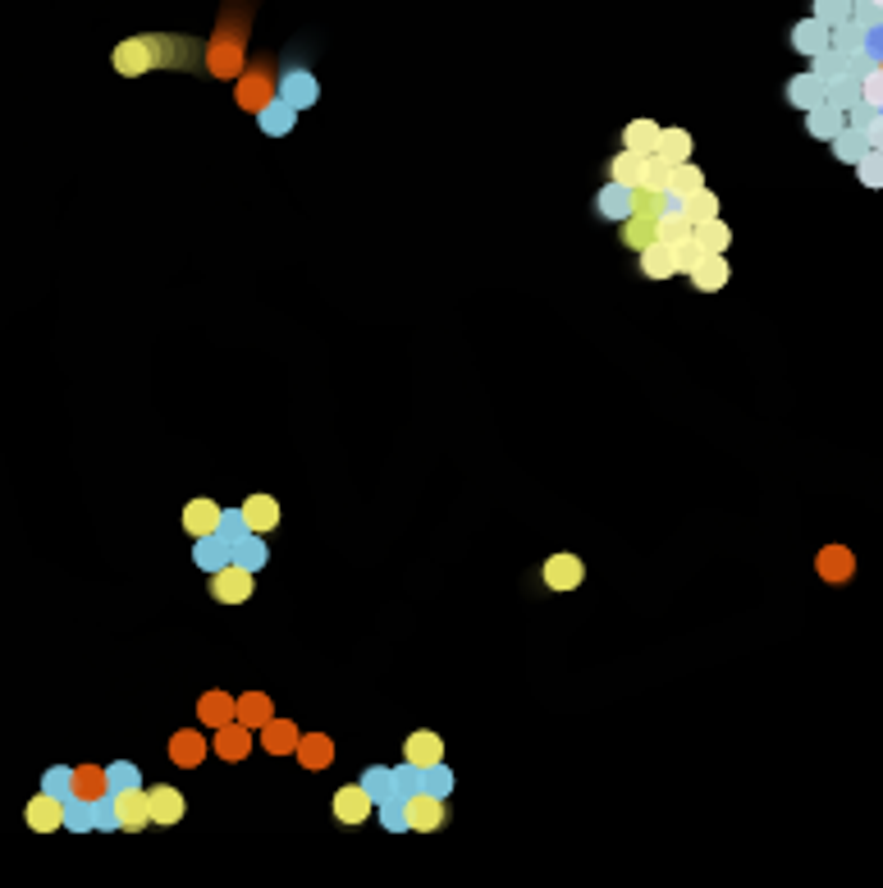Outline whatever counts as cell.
<instances>
[{"instance_id":"9c48e42d","label":"cell","mask_w":883,"mask_h":888,"mask_svg":"<svg viewBox=\"0 0 883 888\" xmlns=\"http://www.w3.org/2000/svg\"><path fill=\"white\" fill-rule=\"evenodd\" d=\"M65 802H69V797L42 788L33 802H28V811H23L28 829H33V834H55V829H65Z\"/></svg>"},{"instance_id":"484cf974","label":"cell","mask_w":883,"mask_h":888,"mask_svg":"<svg viewBox=\"0 0 883 888\" xmlns=\"http://www.w3.org/2000/svg\"><path fill=\"white\" fill-rule=\"evenodd\" d=\"M193 564L202 568L206 577H211L216 568H225V564H229V541L220 536V531H211V536H197V545H193Z\"/></svg>"},{"instance_id":"f546056e","label":"cell","mask_w":883,"mask_h":888,"mask_svg":"<svg viewBox=\"0 0 883 888\" xmlns=\"http://www.w3.org/2000/svg\"><path fill=\"white\" fill-rule=\"evenodd\" d=\"M595 211L609 216V220H627V216H632V188H623V184L609 179V184L595 193Z\"/></svg>"},{"instance_id":"680465c9","label":"cell","mask_w":883,"mask_h":888,"mask_svg":"<svg viewBox=\"0 0 883 888\" xmlns=\"http://www.w3.org/2000/svg\"><path fill=\"white\" fill-rule=\"evenodd\" d=\"M865 142H870L874 152H883V110H874V120L865 124Z\"/></svg>"},{"instance_id":"ac0fdd59","label":"cell","mask_w":883,"mask_h":888,"mask_svg":"<svg viewBox=\"0 0 883 888\" xmlns=\"http://www.w3.org/2000/svg\"><path fill=\"white\" fill-rule=\"evenodd\" d=\"M147 806H151V820L156 824H179L184 811H188L184 792L174 788V783H156V788H147Z\"/></svg>"},{"instance_id":"9f6ffc18","label":"cell","mask_w":883,"mask_h":888,"mask_svg":"<svg viewBox=\"0 0 883 888\" xmlns=\"http://www.w3.org/2000/svg\"><path fill=\"white\" fill-rule=\"evenodd\" d=\"M69 774H74V769H51L42 788H46V792H60V797H69Z\"/></svg>"},{"instance_id":"b9f144b4","label":"cell","mask_w":883,"mask_h":888,"mask_svg":"<svg viewBox=\"0 0 883 888\" xmlns=\"http://www.w3.org/2000/svg\"><path fill=\"white\" fill-rule=\"evenodd\" d=\"M691 147H696V142H691L687 129H659V147H655V152L668 156L673 165H678V161H691Z\"/></svg>"},{"instance_id":"f907efd6","label":"cell","mask_w":883,"mask_h":888,"mask_svg":"<svg viewBox=\"0 0 883 888\" xmlns=\"http://www.w3.org/2000/svg\"><path fill=\"white\" fill-rule=\"evenodd\" d=\"M861 101H865V106H874V110H883V60L861 78Z\"/></svg>"},{"instance_id":"8d00e7d4","label":"cell","mask_w":883,"mask_h":888,"mask_svg":"<svg viewBox=\"0 0 883 888\" xmlns=\"http://www.w3.org/2000/svg\"><path fill=\"white\" fill-rule=\"evenodd\" d=\"M700 184H705V174H700L691 161H678V165H673V174H668V202L678 206L682 197H687V193H696Z\"/></svg>"},{"instance_id":"ee69618b","label":"cell","mask_w":883,"mask_h":888,"mask_svg":"<svg viewBox=\"0 0 883 888\" xmlns=\"http://www.w3.org/2000/svg\"><path fill=\"white\" fill-rule=\"evenodd\" d=\"M362 788L376 797V806L389 802V797H399V792H394V769H385V765H371L367 774H362Z\"/></svg>"},{"instance_id":"603a6c76","label":"cell","mask_w":883,"mask_h":888,"mask_svg":"<svg viewBox=\"0 0 883 888\" xmlns=\"http://www.w3.org/2000/svg\"><path fill=\"white\" fill-rule=\"evenodd\" d=\"M234 719V696L225 692V687H211V692H202V701H197V724L202 728H220Z\"/></svg>"},{"instance_id":"277c9868","label":"cell","mask_w":883,"mask_h":888,"mask_svg":"<svg viewBox=\"0 0 883 888\" xmlns=\"http://www.w3.org/2000/svg\"><path fill=\"white\" fill-rule=\"evenodd\" d=\"M275 87H280V83H275L270 65H266V60H257V65H243V74L234 78V101L257 115L266 101H275Z\"/></svg>"},{"instance_id":"4fadbf2b","label":"cell","mask_w":883,"mask_h":888,"mask_svg":"<svg viewBox=\"0 0 883 888\" xmlns=\"http://www.w3.org/2000/svg\"><path fill=\"white\" fill-rule=\"evenodd\" d=\"M298 737H302V728L293 724V719H280V715H270L266 724L257 728V742H261V751H266V756H293Z\"/></svg>"},{"instance_id":"52a82bcc","label":"cell","mask_w":883,"mask_h":888,"mask_svg":"<svg viewBox=\"0 0 883 888\" xmlns=\"http://www.w3.org/2000/svg\"><path fill=\"white\" fill-rule=\"evenodd\" d=\"M252 747H257V728L248 724H238V719H229V724L216 728V737H211V751H216L225 765H243V760L252 756Z\"/></svg>"},{"instance_id":"83f0119b","label":"cell","mask_w":883,"mask_h":888,"mask_svg":"<svg viewBox=\"0 0 883 888\" xmlns=\"http://www.w3.org/2000/svg\"><path fill=\"white\" fill-rule=\"evenodd\" d=\"M819 101H824V83H819L815 74H797V78H787V106H797L801 115H806V110H815Z\"/></svg>"},{"instance_id":"ab89813d","label":"cell","mask_w":883,"mask_h":888,"mask_svg":"<svg viewBox=\"0 0 883 888\" xmlns=\"http://www.w3.org/2000/svg\"><path fill=\"white\" fill-rule=\"evenodd\" d=\"M824 101H829V106H856V101H861V78L851 74H838V78H829V83H824Z\"/></svg>"},{"instance_id":"681fc988","label":"cell","mask_w":883,"mask_h":888,"mask_svg":"<svg viewBox=\"0 0 883 888\" xmlns=\"http://www.w3.org/2000/svg\"><path fill=\"white\" fill-rule=\"evenodd\" d=\"M421 788L435 792V797H449V792H453V774L444 769V760H440V765H431V769H421Z\"/></svg>"},{"instance_id":"c3c4849f","label":"cell","mask_w":883,"mask_h":888,"mask_svg":"<svg viewBox=\"0 0 883 888\" xmlns=\"http://www.w3.org/2000/svg\"><path fill=\"white\" fill-rule=\"evenodd\" d=\"M851 23H861L865 33H879L883 28V5H874V0H851Z\"/></svg>"},{"instance_id":"ba28073f","label":"cell","mask_w":883,"mask_h":888,"mask_svg":"<svg viewBox=\"0 0 883 888\" xmlns=\"http://www.w3.org/2000/svg\"><path fill=\"white\" fill-rule=\"evenodd\" d=\"M330 811L339 824H367L371 815H376V797H371L362 783H348V788H339L330 797Z\"/></svg>"},{"instance_id":"2e32d148","label":"cell","mask_w":883,"mask_h":888,"mask_svg":"<svg viewBox=\"0 0 883 888\" xmlns=\"http://www.w3.org/2000/svg\"><path fill=\"white\" fill-rule=\"evenodd\" d=\"M206 751H211V742L202 737V728H179L170 737V765L179 769H197L206 760Z\"/></svg>"},{"instance_id":"db71d44e","label":"cell","mask_w":883,"mask_h":888,"mask_svg":"<svg viewBox=\"0 0 883 888\" xmlns=\"http://www.w3.org/2000/svg\"><path fill=\"white\" fill-rule=\"evenodd\" d=\"M417 788H421V769L403 760V765L394 769V792H399V797H408V792H417Z\"/></svg>"},{"instance_id":"e0dca14e","label":"cell","mask_w":883,"mask_h":888,"mask_svg":"<svg viewBox=\"0 0 883 888\" xmlns=\"http://www.w3.org/2000/svg\"><path fill=\"white\" fill-rule=\"evenodd\" d=\"M220 518H225V509H220L216 499H206V495H197V499H188L184 504V531L188 536H211V531H220Z\"/></svg>"},{"instance_id":"9a60e30c","label":"cell","mask_w":883,"mask_h":888,"mask_svg":"<svg viewBox=\"0 0 883 888\" xmlns=\"http://www.w3.org/2000/svg\"><path fill=\"white\" fill-rule=\"evenodd\" d=\"M238 513H243V527L257 531V536H270V531L280 527V499L275 495H248Z\"/></svg>"},{"instance_id":"ffe728a7","label":"cell","mask_w":883,"mask_h":888,"mask_svg":"<svg viewBox=\"0 0 883 888\" xmlns=\"http://www.w3.org/2000/svg\"><path fill=\"white\" fill-rule=\"evenodd\" d=\"M403 760H408V765H417V769L440 765V760H444V737L431 733V728H417V733L403 742Z\"/></svg>"},{"instance_id":"11a10c76","label":"cell","mask_w":883,"mask_h":888,"mask_svg":"<svg viewBox=\"0 0 883 888\" xmlns=\"http://www.w3.org/2000/svg\"><path fill=\"white\" fill-rule=\"evenodd\" d=\"M220 536H225L229 550H234V545L248 536V527H243V513H225V518H220Z\"/></svg>"},{"instance_id":"74e56055","label":"cell","mask_w":883,"mask_h":888,"mask_svg":"<svg viewBox=\"0 0 883 888\" xmlns=\"http://www.w3.org/2000/svg\"><path fill=\"white\" fill-rule=\"evenodd\" d=\"M229 559H234V564H243V568H252V573H257V568H266V559H270L266 536L248 531V536H243V541H238L234 550H229Z\"/></svg>"},{"instance_id":"f5cc1de1","label":"cell","mask_w":883,"mask_h":888,"mask_svg":"<svg viewBox=\"0 0 883 888\" xmlns=\"http://www.w3.org/2000/svg\"><path fill=\"white\" fill-rule=\"evenodd\" d=\"M106 783H110V792H115V788H133V783H142V779H138V765H129V760H115V765L106 769Z\"/></svg>"},{"instance_id":"7c38bea8","label":"cell","mask_w":883,"mask_h":888,"mask_svg":"<svg viewBox=\"0 0 883 888\" xmlns=\"http://www.w3.org/2000/svg\"><path fill=\"white\" fill-rule=\"evenodd\" d=\"M540 582L550 586V591H577V586L586 582V564L577 559V554H550V559H545V573H540Z\"/></svg>"},{"instance_id":"f1b7e54d","label":"cell","mask_w":883,"mask_h":888,"mask_svg":"<svg viewBox=\"0 0 883 888\" xmlns=\"http://www.w3.org/2000/svg\"><path fill=\"white\" fill-rule=\"evenodd\" d=\"M270 715H275V705H270L266 692H243V696H234V719H238V724L261 728Z\"/></svg>"},{"instance_id":"7402d4cb","label":"cell","mask_w":883,"mask_h":888,"mask_svg":"<svg viewBox=\"0 0 883 888\" xmlns=\"http://www.w3.org/2000/svg\"><path fill=\"white\" fill-rule=\"evenodd\" d=\"M691 243H696L700 252H728V248H733V229H728V220H723V216L696 220V225H691Z\"/></svg>"},{"instance_id":"d6a6232c","label":"cell","mask_w":883,"mask_h":888,"mask_svg":"<svg viewBox=\"0 0 883 888\" xmlns=\"http://www.w3.org/2000/svg\"><path fill=\"white\" fill-rule=\"evenodd\" d=\"M641 275H646V280H673V275H678L673 248H664V243H650V248H641Z\"/></svg>"},{"instance_id":"6da1fadb","label":"cell","mask_w":883,"mask_h":888,"mask_svg":"<svg viewBox=\"0 0 883 888\" xmlns=\"http://www.w3.org/2000/svg\"><path fill=\"white\" fill-rule=\"evenodd\" d=\"M188 46L174 42V37H129L110 51V65H115L119 78H142L151 69H165V65H179V55Z\"/></svg>"},{"instance_id":"1f68e13d","label":"cell","mask_w":883,"mask_h":888,"mask_svg":"<svg viewBox=\"0 0 883 888\" xmlns=\"http://www.w3.org/2000/svg\"><path fill=\"white\" fill-rule=\"evenodd\" d=\"M829 147H833V156H838L842 165H856L865 152H870V142H865V129H851V124H842V129L833 133Z\"/></svg>"},{"instance_id":"8992f818","label":"cell","mask_w":883,"mask_h":888,"mask_svg":"<svg viewBox=\"0 0 883 888\" xmlns=\"http://www.w3.org/2000/svg\"><path fill=\"white\" fill-rule=\"evenodd\" d=\"M252 577H257L252 568H243V564L229 559L225 568L211 573V600H220V605H243V600H252V591H257Z\"/></svg>"},{"instance_id":"816d5d0a","label":"cell","mask_w":883,"mask_h":888,"mask_svg":"<svg viewBox=\"0 0 883 888\" xmlns=\"http://www.w3.org/2000/svg\"><path fill=\"white\" fill-rule=\"evenodd\" d=\"M815 19L819 23H842V19H851V0H815Z\"/></svg>"},{"instance_id":"cb8c5ba5","label":"cell","mask_w":883,"mask_h":888,"mask_svg":"<svg viewBox=\"0 0 883 888\" xmlns=\"http://www.w3.org/2000/svg\"><path fill=\"white\" fill-rule=\"evenodd\" d=\"M829 46H833V51L842 55V60H851V55L870 51V33H865L861 23L842 19V23H833V28H829Z\"/></svg>"},{"instance_id":"5b68a950","label":"cell","mask_w":883,"mask_h":888,"mask_svg":"<svg viewBox=\"0 0 883 888\" xmlns=\"http://www.w3.org/2000/svg\"><path fill=\"white\" fill-rule=\"evenodd\" d=\"M110 811H115V829L124 834H142L151 824V806H147V788L133 783V788H115L110 792Z\"/></svg>"},{"instance_id":"4dcf8cb0","label":"cell","mask_w":883,"mask_h":888,"mask_svg":"<svg viewBox=\"0 0 883 888\" xmlns=\"http://www.w3.org/2000/svg\"><path fill=\"white\" fill-rule=\"evenodd\" d=\"M293 115H298V110L289 106V101H266V106L257 110V124H261V133H266V138H284V133L293 129Z\"/></svg>"},{"instance_id":"f6af8a7d","label":"cell","mask_w":883,"mask_h":888,"mask_svg":"<svg viewBox=\"0 0 883 888\" xmlns=\"http://www.w3.org/2000/svg\"><path fill=\"white\" fill-rule=\"evenodd\" d=\"M609 179H614V184H623V188H632L636 179H641V156L627 152V147H623V152H618L614 161H609Z\"/></svg>"},{"instance_id":"4316f807","label":"cell","mask_w":883,"mask_h":888,"mask_svg":"<svg viewBox=\"0 0 883 888\" xmlns=\"http://www.w3.org/2000/svg\"><path fill=\"white\" fill-rule=\"evenodd\" d=\"M792 51H801V55L829 51V23H819L815 14H810V19H801L797 28H792Z\"/></svg>"},{"instance_id":"7bdbcfd3","label":"cell","mask_w":883,"mask_h":888,"mask_svg":"<svg viewBox=\"0 0 883 888\" xmlns=\"http://www.w3.org/2000/svg\"><path fill=\"white\" fill-rule=\"evenodd\" d=\"M668 206H673V202H668V193L632 184V216H664Z\"/></svg>"},{"instance_id":"e575fe53","label":"cell","mask_w":883,"mask_h":888,"mask_svg":"<svg viewBox=\"0 0 883 888\" xmlns=\"http://www.w3.org/2000/svg\"><path fill=\"white\" fill-rule=\"evenodd\" d=\"M655 220H659V216H627L623 225H618V239H623V248H632V252L650 248V243H655Z\"/></svg>"},{"instance_id":"30bf717a","label":"cell","mask_w":883,"mask_h":888,"mask_svg":"<svg viewBox=\"0 0 883 888\" xmlns=\"http://www.w3.org/2000/svg\"><path fill=\"white\" fill-rule=\"evenodd\" d=\"M815 573L819 582H829V586H847L851 577H856V554H851V545H824V550L815 554Z\"/></svg>"},{"instance_id":"44dd1931","label":"cell","mask_w":883,"mask_h":888,"mask_svg":"<svg viewBox=\"0 0 883 888\" xmlns=\"http://www.w3.org/2000/svg\"><path fill=\"white\" fill-rule=\"evenodd\" d=\"M69 797H78V802H101V797H110L106 769L101 765H78L74 774H69Z\"/></svg>"},{"instance_id":"5bb4252c","label":"cell","mask_w":883,"mask_h":888,"mask_svg":"<svg viewBox=\"0 0 883 888\" xmlns=\"http://www.w3.org/2000/svg\"><path fill=\"white\" fill-rule=\"evenodd\" d=\"M275 97L289 101L293 110H312L316 97H321V83H316V74H307V69H289V74L280 78V87H275Z\"/></svg>"},{"instance_id":"91938a15","label":"cell","mask_w":883,"mask_h":888,"mask_svg":"<svg viewBox=\"0 0 883 888\" xmlns=\"http://www.w3.org/2000/svg\"><path fill=\"white\" fill-rule=\"evenodd\" d=\"M874 5H883V0H874Z\"/></svg>"},{"instance_id":"7dc6e473","label":"cell","mask_w":883,"mask_h":888,"mask_svg":"<svg viewBox=\"0 0 883 888\" xmlns=\"http://www.w3.org/2000/svg\"><path fill=\"white\" fill-rule=\"evenodd\" d=\"M851 170H856V179H861L865 188H883V152H874V147H870V152L851 165Z\"/></svg>"},{"instance_id":"d4e9b609","label":"cell","mask_w":883,"mask_h":888,"mask_svg":"<svg viewBox=\"0 0 883 888\" xmlns=\"http://www.w3.org/2000/svg\"><path fill=\"white\" fill-rule=\"evenodd\" d=\"M842 124H847V110L842 106H829V101H819L815 110H806V133L815 142H829L833 133L842 129Z\"/></svg>"},{"instance_id":"d590c367","label":"cell","mask_w":883,"mask_h":888,"mask_svg":"<svg viewBox=\"0 0 883 888\" xmlns=\"http://www.w3.org/2000/svg\"><path fill=\"white\" fill-rule=\"evenodd\" d=\"M623 147H627V152H636V156L655 152V147H659V124L655 120H632L623 129Z\"/></svg>"},{"instance_id":"7a4b0ae2","label":"cell","mask_w":883,"mask_h":888,"mask_svg":"<svg viewBox=\"0 0 883 888\" xmlns=\"http://www.w3.org/2000/svg\"><path fill=\"white\" fill-rule=\"evenodd\" d=\"M243 65H248V51H243V23H220V33L211 37V46H206V69L216 78H238L243 74Z\"/></svg>"},{"instance_id":"836d02e7","label":"cell","mask_w":883,"mask_h":888,"mask_svg":"<svg viewBox=\"0 0 883 888\" xmlns=\"http://www.w3.org/2000/svg\"><path fill=\"white\" fill-rule=\"evenodd\" d=\"M691 239V220L682 216L678 206H668L664 216L655 220V243H664V248H678V243Z\"/></svg>"},{"instance_id":"60d3db41","label":"cell","mask_w":883,"mask_h":888,"mask_svg":"<svg viewBox=\"0 0 883 888\" xmlns=\"http://www.w3.org/2000/svg\"><path fill=\"white\" fill-rule=\"evenodd\" d=\"M668 174H673V161H668V156H659V152H646V156H641V179H636V184L668 193Z\"/></svg>"},{"instance_id":"8fae6325","label":"cell","mask_w":883,"mask_h":888,"mask_svg":"<svg viewBox=\"0 0 883 888\" xmlns=\"http://www.w3.org/2000/svg\"><path fill=\"white\" fill-rule=\"evenodd\" d=\"M728 275H733V266H728L723 252H700L696 266L687 271V280H691V289H700V293H719L723 284H728Z\"/></svg>"},{"instance_id":"3957f363","label":"cell","mask_w":883,"mask_h":888,"mask_svg":"<svg viewBox=\"0 0 883 888\" xmlns=\"http://www.w3.org/2000/svg\"><path fill=\"white\" fill-rule=\"evenodd\" d=\"M449 797H435V792L417 788L403 797V820H408V834H435L449 824Z\"/></svg>"},{"instance_id":"6f0895ef","label":"cell","mask_w":883,"mask_h":888,"mask_svg":"<svg viewBox=\"0 0 883 888\" xmlns=\"http://www.w3.org/2000/svg\"><path fill=\"white\" fill-rule=\"evenodd\" d=\"M874 120V106H865V101H856V106H847V124L851 129H865V124Z\"/></svg>"},{"instance_id":"d6986e66","label":"cell","mask_w":883,"mask_h":888,"mask_svg":"<svg viewBox=\"0 0 883 888\" xmlns=\"http://www.w3.org/2000/svg\"><path fill=\"white\" fill-rule=\"evenodd\" d=\"M293 760H298L302 769H312V774L330 769V765H334V742H330V733H302L298 747H293Z\"/></svg>"},{"instance_id":"bcb514c9","label":"cell","mask_w":883,"mask_h":888,"mask_svg":"<svg viewBox=\"0 0 883 888\" xmlns=\"http://www.w3.org/2000/svg\"><path fill=\"white\" fill-rule=\"evenodd\" d=\"M810 74L819 78V83H829V78H838V74H847V60H842L838 51H819V55H810Z\"/></svg>"},{"instance_id":"f35d334b","label":"cell","mask_w":883,"mask_h":888,"mask_svg":"<svg viewBox=\"0 0 883 888\" xmlns=\"http://www.w3.org/2000/svg\"><path fill=\"white\" fill-rule=\"evenodd\" d=\"M678 211L691 220V225H696V220H710V216H719V193H710V188L700 184L696 193H687V197H682V202H678Z\"/></svg>"}]
</instances>
